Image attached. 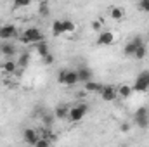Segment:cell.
<instances>
[{
	"instance_id": "31",
	"label": "cell",
	"mask_w": 149,
	"mask_h": 147,
	"mask_svg": "<svg viewBox=\"0 0 149 147\" xmlns=\"http://www.w3.org/2000/svg\"><path fill=\"white\" fill-rule=\"evenodd\" d=\"M42 59H43V62H45V64H52V62H54L52 54H47V55H45V57H42Z\"/></svg>"
},
{
	"instance_id": "15",
	"label": "cell",
	"mask_w": 149,
	"mask_h": 147,
	"mask_svg": "<svg viewBox=\"0 0 149 147\" xmlns=\"http://www.w3.org/2000/svg\"><path fill=\"white\" fill-rule=\"evenodd\" d=\"M35 47H37V52L42 55V57H45L47 54H50V50H49V45H47V42H45V40H42V42L35 43Z\"/></svg>"
},
{
	"instance_id": "33",
	"label": "cell",
	"mask_w": 149,
	"mask_h": 147,
	"mask_svg": "<svg viewBox=\"0 0 149 147\" xmlns=\"http://www.w3.org/2000/svg\"><path fill=\"white\" fill-rule=\"evenodd\" d=\"M52 119H54L52 116H45V118H43V123H45V125H52Z\"/></svg>"
},
{
	"instance_id": "23",
	"label": "cell",
	"mask_w": 149,
	"mask_h": 147,
	"mask_svg": "<svg viewBox=\"0 0 149 147\" xmlns=\"http://www.w3.org/2000/svg\"><path fill=\"white\" fill-rule=\"evenodd\" d=\"M49 12H50V10H49V3H47V2H42L40 7H38V14H40L42 17H47Z\"/></svg>"
},
{
	"instance_id": "19",
	"label": "cell",
	"mask_w": 149,
	"mask_h": 147,
	"mask_svg": "<svg viewBox=\"0 0 149 147\" xmlns=\"http://www.w3.org/2000/svg\"><path fill=\"white\" fill-rule=\"evenodd\" d=\"M146 55H148V47H146V43H144V45H139L137 50H135V54H134V57L139 59V61H142Z\"/></svg>"
},
{
	"instance_id": "5",
	"label": "cell",
	"mask_w": 149,
	"mask_h": 147,
	"mask_svg": "<svg viewBox=\"0 0 149 147\" xmlns=\"http://www.w3.org/2000/svg\"><path fill=\"white\" fill-rule=\"evenodd\" d=\"M14 37H17L16 26H12V24L0 26V40H9V38H14Z\"/></svg>"
},
{
	"instance_id": "32",
	"label": "cell",
	"mask_w": 149,
	"mask_h": 147,
	"mask_svg": "<svg viewBox=\"0 0 149 147\" xmlns=\"http://www.w3.org/2000/svg\"><path fill=\"white\" fill-rule=\"evenodd\" d=\"M120 130H121V133H127V132L130 130V123H121V126H120Z\"/></svg>"
},
{
	"instance_id": "7",
	"label": "cell",
	"mask_w": 149,
	"mask_h": 147,
	"mask_svg": "<svg viewBox=\"0 0 149 147\" xmlns=\"http://www.w3.org/2000/svg\"><path fill=\"white\" fill-rule=\"evenodd\" d=\"M113 42H114V33L113 31H99V38H97L99 45H111Z\"/></svg>"
},
{
	"instance_id": "1",
	"label": "cell",
	"mask_w": 149,
	"mask_h": 147,
	"mask_svg": "<svg viewBox=\"0 0 149 147\" xmlns=\"http://www.w3.org/2000/svg\"><path fill=\"white\" fill-rule=\"evenodd\" d=\"M19 40L23 42V43H26V45H35L38 42H42L43 40V33L38 30V28H28L21 37Z\"/></svg>"
},
{
	"instance_id": "11",
	"label": "cell",
	"mask_w": 149,
	"mask_h": 147,
	"mask_svg": "<svg viewBox=\"0 0 149 147\" xmlns=\"http://www.w3.org/2000/svg\"><path fill=\"white\" fill-rule=\"evenodd\" d=\"M109 16H111L113 21H121L123 16H125V12H123L121 7H111V9H109Z\"/></svg>"
},
{
	"instance_id": "8",
	"label": "cell",
	"mask_w": 149,
	"mask_h": 147,
	"mask_svg": "<svg viewBox=\"0 0 149 147\" xmlns=\"http://www.w3.org/2000/svg\"><path fill=\"white\" fill-rule=\"evenodd\" d=\"M116 94H118L121 99H128V97L134 94V88H132L130 85H120V87L116 88Z\"/></svg>"
},
{
	"instance_id": "6",
	"label": "cell",
	"mask_w": 149,
	"mask_h": 147,
	"mask_svg": "<svg viewBox=\"0 0 149 147\" xmlns=\"http://www.w3.org/2000/svg\"><path fill=\"white\" fill-rule=\"evenodd\" d=\"M38 135L37 130H33V128H26L24 132H23V139H24V142L26 144H30V146H35V142L38 140Z\"/></svg>"
},
{
	"instance_id": "3",
	"label": "cell",
	"mask_w": 149,
	"mask_h": 147,
	"mask_svg": "<svg viewBox=\"0 0 149 147\" xmlns=\"http://www.w3.org/2000/svg\"><path fill=\"white\" fill-rule=\"evenodd\" d=\"M139 45H144V40H142V37H139V35H137L134 40H130V42L123 47V54H125V55H134Z\"/></svg>"
},
{
	"instance_id": "12",
	"label": "cell",
	"mask_w": 149,
	"mask_h": 147,
	"mask_svg": "<svg viewBox=\"0 0 149 147\" xmlns=\"http://www.w3.org/2000/svg\"><path fill=\"white\" fill-rule=\"evenodd\" d=\"M68 114H70L68 106H57L56 111H54V116H56L57 119H66V118H68Z\"/></svg>"
},
{
	"instance_id": "21",
	"label": "cell",
	"mask_w": 149,
	"mask_h": 147,
	"mask_svg": "<svg viewBox=\"0 0 149 147\" xmlns=\"http://www.w3.org/2000/svg\"><path fill=\"white\" fill-rule=\"evenodd\" d=\"M63 26H64V33H74L76 31V24L70 19H64L63 21Z\"/></svg>"
},
{
	"instance_id": "28",
	"label": "cell",
	"mask_w": 149,
	"mask_h": 147,
	"mask_svg": "<svg viewBox=\"0 0 149 147\" xmlns=\"http://www.w3.org/2000/svg\"><path fill=\"white\" fill-rule=\"evenodd\" d=\"M137 80H142V81L149 83V71L148 69H146V71H141V73L137 74Z\"/></svg>"
},
{
	"instance_id": "25",
	"label": "cell",
	"mask_w": 149,
	"mask_h": 147,
	"mask_svg": "<svg viewBox=\"0 0 149 147\" xmlns=\"http://www.w3.org/2000/svg\"><path fill=\"white\" fill-rule=\"evenodd\" d=\"M90 26H92V30H94L95 33H99V31H102V23H101L99 19H94V21L90 23Z\"/></svg>"
},
{
	"instance_id": "26",
	"label": "cell",
	"mask_w": 149,
	"mask_h": 147,
	"mask_svg": "<svg viewBox=\"0 0 149 147\" xmlns=\"http://www.w3.org/2000/svg\"><path fill=\"white\" fill-rule=\"evenodd\" d=\"M139 10L149 12V0H139Z\"/></svg>"
},
{
	"instance_id": "14",
	"label": "cell",
	"mask_w": 149,
	"mask_h": 147,
	"mask_svg": "<svg viewBox=\"0 0 149 147\" xmlns=\"http://www.w3.org/2000/svg\"><path fill=\"white\" fill-rule=\"evenodd\" d=\"M132 88H134V92H148L149 90V83H146V81L135 78V83L132 85Z\"/></svg>"
},
{
	"instance_id": "22",
	"label": "cell",
	"mask_w": 149,
	"mask_h": 147,
	"mask_svg": "<svg viewBox=\"0 0 149 147\" xmlns=\"http://www.w3.org/2000/svg\"><path fill=\"white\" fill-rule=\"evenodd\" d=\"M52 144V140L49 137H38V140L35 142V147H49Z\"/></svg>"
},
{
	"instance_id": "20",
	"label": "cell",
	"mask_w": 149,
	"mask_h": 147,
	"mask_svg": "<svg viewBox=\"0 0 149 147\" xmlns=\"http://www.w3.org/2000/svg\"><path fill=\"white\" fill-rule=\"evenodd\" d=\"M2 69H3L5 73H14V71L17 69V62H14V61H5V62H2Z\"/></svg>"
},
{
	"instance_id": "9",
	"label": "cell",
	"mask_w": 149,
	"mask_h": 147,
	"mask_svg": "<svg viewBox=\"0 0 149 147\" xmlns=\"http://www.w3.org/2000/svg\"><path fill=\"white\" fill-rule=\"evenodd\" d=\"M85 90L90 92V94H101L102 85H101V83H95V81H92V80H88V81H85Z\"/></svg>"
},
{
	"instance_id": "18",
	"label": "cell",
	"mask_w": 149,
	"mask_h": 147,
	"mask_svg": "<svg viewBox=\"0 0 149 147\" xmlns=\"http://www.w3.org/2000/svg\"><path fill=\"white\" fill-rule=\"evenodd\" d=\"M78 83V73L76 71H66V80H64V85H76Z\"/></svg>"
},
{
	"instance_id": "29",
	"label": "cell",
	"mask_w": 149,
	"mask_h": 147,
	"mask_svg": "<svg viewBox=\"0 0 149 147\" xmlns=\"http://www.w3.org/2000/svg\"><path fill=\"white\" fill-rule=\"evenodd\" d=\"M146 114H149L148 107H139V109L135 111V116H146Z\"/></svg>"
},
{
	"instance_id": "10",
	"label": "cell",
	"mask_w": 149,
	"mask_h": 147,
	"mask_svg": "<svg viewBox=\"0 0 149 147\" xmlns=\"http://www.w3.org/2000/svg\"><path fill=\"white\" fill-rule=\"evenodd\" d=\"M76 73H78V81H88V80H92V71L88 69V68H80V69H76Z\"/></svg>"
},
{
	"instance_id": "24",
	"label": "cell",
	"mask_w": 149,
	"mask_h": 147,
	"mask_svg": "<svg viewBox=\"0 0 149 147\" xmlns=\"http://www.w3.org/2000/svg\"><path fill=\"white\" fill-rule=\"evenodd\" d=\"M28 62H30V54H21L17 59V66L24 68V66H28Z\"/></svg>"
},
{
	"instance_id": "4",
	"label": "cell",
	"mask_w": 149,
	"mask_h": 147,
	"mask_svg": "<svg viewBox=\"0 0 149 147\" xmlns=\"http://www.w3.org/2000/svg\"><path fill=\"white\" fill-rule=\"evenodd\" d=\"M101 95H102V101H104V102H113L118 94H116V88H114L113 85H102Z\"/></svg>"
},
{
	"instance_id": "16",
	"label": "cell",
	"mask_w": 149,
	"mask_h": 147,
	"mask_svg": "<svg viewBox=\"0 0 149 147\" xmlns=\"http://www.w3.org/2000/svg\"><path fill=\"white\" fill-rule=\"evenodd\" d=\"M52 35H54V37H61V35H64L63 21H54V23H52Z\"/></svg>"
},
{
	"instance_id": "13",
	"label": "cell",
	"mask_w": 149,
	"mask_h": 147,
	"mask_svg": "<svg viewBox=\"0 0 149 147\" xmlns=\"http://www.w3.org/2000/svg\"><path fill=\"white\" fill-rule=\"evenodd\" d=\"M0 52H2V55L10 57V55H14V54H16V47H14L12 43H3V45L0 47Z\"/></svg>"
},
{
	"instance_id": "27",
	"label": "cell",
	"mask_w": 149,
	"mask_h": 147,
	"mask_svg": "<svg viewBox=\"0 0 149 147\" xmlns=\"http://www.w3.org/2000/svg\"><path fill=\"white\" fill-rule=\"evenodd\" d=\"M30 3H31V0H14V5L19 7V9H21V7H28Z\"/></svg>"
},
{
	"instance_id": "30",
	"label": "cell",
	"mask_w": 149,
	"mask_h": 147,
	"mask_svg": "<svg viewBox=\"0 0 149 147\" xmlns=\"http://www.w3.org/2000/svg\"><path fill=\"white\" fill-rule=\"evenodd\" d=\"M64 80H66V71H61V73L57 74V81L61 85H64Z\"/></svg>"
},
{
	"instance_id": "17",
	"label": "cell",
	"mask_w": 149,
	"mask_h": 147,
	"mask_svg": "<svg viewBox=\"0 0 149 147\" xmlns=\"http://www.w3.org/2000/svg\"><path fill=\"white\" fill-rule=\"evenodd\" d=\"M134 121L139 128H148L149 126V114L146 116H134Z\"/></svg>"
},
{
	"instance_id": "2",
	"label": "cell",
	"mask_w": 149,
	"mask_h": 147,
	"mask_svg": "<svg viewBox=\"0 0 149 147\" xmlns=\"http://www.w3.org/2000/svg\"><path fill=\"white\" fill-rule=\"evenodd\" d=\"M87 112H88V106H87V104H78V106H74V107L70 109L68 119H70V121H73V123L81 121V119L85 118V114H87Z\"/></svg>"
}]
</instances>
